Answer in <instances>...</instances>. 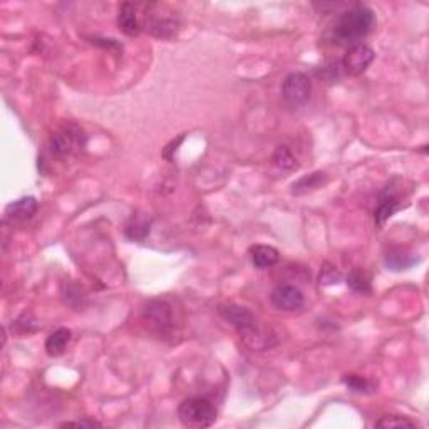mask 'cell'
Wrapping results in <instances>:
<instances>
[{
	"instance_id": "6da1fadb",
	"label": "cell",
	"mask_w": 429,
	"mask_h": 429,
	"mask_svg": "<svg viewBox=\"0 0 429 429\" xmlns=\"http://www.w3.org/2000/svg\"><path fill=\"white\" fill-rule=\"evenodd\" d=\"M376 17L371 8L356 6L339 17L334 27V41L341 45H356L372 31Z\"/></svg>"
},
{
	"instance_id": "7a4b0ae2",
	"label": "cell",
	"mask_w": 429,
	"mask_h": 429,
	"mask_svg": "<svg viewBox=\"0 0 429 429\" xmlns=\"http://www.w3.org/2000/svg\"><path fill=\"white\" fill-rule=\"evenodd\" d=\"M141 24L151 36L158 39H173L181 29L180 15L163 3H148Z\"/></svg>"
},
{
	"instance_id": "3957f363",
	"label": "cell",
	"mask_w": 429,
	"mask_h": 429,
	"mask_svg": "<svg viewBox=\"0 0 429 429\" xmlns=\"http://www.w3.org/2000/svg\"><path fill=\"white\" fill-rule=\"evenodd\" d=\"M178 419L188 428H210L216 421V409L205 398H190L178 406Z\"/></svg>"
},
{
	"instance_id": "277c9868",
	"label": "cell",
	"mask_w": 429,
	"mask_h": 429,
	"mask_svg": "<svg viewBox=\"0 0 429 429\" xmlns=\"http://www.w3.org/2000/svg\"><path fill=\"white\" fill-rule=\"evenodd\" d=\"M50 144H52V151L57 156H69L74 151L80 150L86 144V136H84L83 129L74 122L69 125H64L61 129H57L56 133L50 138Z\"/></svg>"
},
{
	"instance_id": "5b68a950",
	"label": "cell",
	"mask_w": 429,
	"mask_h": 429,
	"mask_svg": "<svg viewBox=\"0 0 429 429\" xmlns=\"http://www.w3.org/2000/svg\"><path fill=\"white\" fill-rule=\"evenodd\" d=\"M312 84L304 72H292L282 84V96L292 108H302L309 103Z\"/></svg>"
},
{
	"instance_id": "8992f818",
	"label": "cell",
	"mask_w": 429,
	"mask_h": 429,
	"mask_svg": "<svg viewBox=\"0 0 429 429\" xmlns=\"http://www.w3.org/2000/svg\"><path fill=\"white\" fill-rule=\"evenodd\" d=\"M143 321L160 335H168L173 330L171 307L164 300H151L143 309Z\"/></svg>"
},
{
	"instance_id": "52a82bcc",
	"label": "cell",
	"mask_w": 429,
	"mask_h": 429,
	"mask_svg": "<svg viewBox=\"0 0 429 429\" xmlns=\"http://www.w3.org/2000/svg\"><path fill=\"white\" fill-rule=\"evenodd\" d=\"M374 61V50L366 44H356L347 49L342 59V67L347 74L360 76Z\"/></svg>"
},
{
	"instance_id": "ba28073f",
	"label": "cell",
	"mask_w": 429,
	"mask_h": 429,
	"mask_svg": "<svg viewBox=\"0 0 429 429\" xmlns=\"http://www.w3.org/2000/svg\"><path fill=\"white\" fill-rule=\"evenodd\" d=\"M270 300L274 307L279 310L292 312V310L300 309L304 305V294L295 286H277L272 290Z\"/></svg>"
},
{
	"instance_id": "9c48e42d",
	"label": "cell",
	"mask_w": 429,
	"mask_h": 429,
	"mask_svg": "<svg viewBox=\"0 0 429 429\" xmlns=\"http://www.w3.org/2000/svg\"><path fill=\"white\" fill-rule=\"evenodd\" d=\"M220 310V316H222L225 321L228 322V324H232L237 329V332L240 335H244L248 332L252 327L257 324V321H255L253 314L250 312L248 309L241 307V305H222Z\"/></svg>"
},
{
	"instance_id": "30bf717a",
	"label": "cell",
	"mask_w": 429,
	"mask_h": 429,
	"mask_svg": "<svg viewBox=\"0 0 429 429\" xmlns=\"http://www.w3.org/2000/svg\"><path fill=\"white\" fill-rule=\"evenodd\" d=\"M399 195L394 191L393 186H386L384 191L381 193L379 203H377L376 211H374V220H376L377 227H382L396 211L401 208V202H399Z\"/></svg>"
},
{
	"instance_id": "8fae6325",
	"label": "cell",
	"mask_w": 429,
	"mask_h": 429,
	"mask_svg": "<svg viewBox=\"0 0 429 429\" xmlns=\"http://www.w3.org/2000/svg\"><path fill=\"white\" fill-rule=\"evenodd\" d=\"M139 6L138 3L125 2L120 7V15H118V25L126 36L134 37L143 31V20L139 19Z\"/></svg>"
},
{
	"instance_id": "7c38bea8",
	"label": "cell",
	"mask_w": 429,
	"mask_h": 429,
	"mask_svg": "<svg viewBox=\"0 0 429 429\" xmlns=\"http://www.w3.org/2000/svg\"><path fill=\"white\" fill-rule=\"evenodd\" d=\"M37 208H39V203H37L36 198L24 197L8 203L6 208V215L8 220H17V222H20V220L32 218V216L36 215Z\"/></svg>"
},
{
	"instance_id": "4fadbf2b",
	"label": "cell",
	"mask_w": 429,
	"mask_h": 429,
	"mask_svg": "<svg viewBox=\"0 0 429 429\" xmlns=\"http://www.w3.org/2000/svg\"><path fill=\"white\" fill-rule=\"evenodd\" d=\"M384 262H386V267H388L389 270L401 272V270H407L413 265H416V263H418V257H416L413 252H409V250L398 248L386 255Z\"/></svg>"
},
{
	"instance_id": "5bb4252c",
	"label": "cell",
	"mask_w": 429,
	"mask_h": 429,
	"mask_svg": "<svg viewBox=\"0 0 429 429\" xmlns=\"http://www.w3.org/2000/svg\"><path fill=\"white\" fill-rule=\"evenodd\" d=\"M71 342V330L67 327H59L57 330H54L49 335L48 341H45V352L50 358H57V356L64 354V351L67 349V344Z\"/></svg>"
},
{
	"instance_id": "9a60e30c",
	"label": "cell",
	"mask_w": 429,
	"mask_h": 429,
	"mask_svg": "<svg viewBox=\"0 0 429 429\" xmlns=\"http://www.w3.org/2000/svg\"><path fill=\"white\" fill-rule=\"evenodd\" d=\"M252 262L257 269H269L279 262V250L270 245H255L250 250Z\"/></svg>"
},
{
	"instance_id": "2e32d148",
	"label": "cell",
	"mask_w": 429,
	"mask_h": 429,
	"mask_svg": "<svg viewBox=\"0 0 429 429\" xmlns=\"http://www.w3.org/2000/svg\"><path fill=\"white\" fill-rule=\"evenodd\" d=\"M327 175L324 171H314L307 176H302L292 185V193L294 195H305L309 191L318 190L322 185H325Z\"/></svg>"
},
{
	"instance_id": "e0dca14e",
	"label": "cell",
	"mask_w": 429,
	"mask_h": 429,
	"mask_svg": "<svg viewBox=\"0 0 429 429\" xmlns=\"http://www.w3.org/2000/svg\"><path fill=\"white\" fill-rule=\"evenodd\" d=\"M150 227H151L150 220L134 215L133 218H131V222L126 225V237L129 240L143 241L148 235H150Z\"/></svg>"
},
{
	"instance_id": "ac0fdd59",
	"label": "cell",
	"mask_w": 429,
	"mask_h": 429,
	"mask_svg": "<svg viewBox=\"0 0 429 429\" xmlns=\"http://www.w3.org/2000/svg\"><path fill=\"white\" fill-rule=\"evenodd\" d=\"M272 161H274L275 167L283 173H292L295 171V169H299V163H297L295 156L292 155V151L288 150L287 146H279L277 150H275L274 156H272Z\"/></svg>"
},
{
	"instance_id": "d6986e66",
	"label": "cell",
	"mask_w": 429,
	"mask_h": 429,
	"mask_svg": "<svg viewBox=\"0 0 429 429\" xmlns=\"http://www.w3.org/2000/svg\"><path fill=\"white\" fill-rule=\"evenodd\" d=\"M347 286H349L352 290L358 292V294H371L372 287H371V279L364 270L360 269H352L351 274L347 275Z\"/></svg>"
},
{
	"instance_id": "ffe728a7",
	"label": "cell",
	"mask_w": 429,
	"mask_h": 429,
	"mask_svg": "<svg viewBox=\"0 0 429 429\" xmlns=\"http://www.w3.org/2000/svg\"><path fill=\"white\" fill-rule=\"evenodd\" d=\"M344 384H346L351 391H354V393L367 394L374 391V384H371L367 379H364V377L356 376V374H351V376L344 377Z\"/></svg>"
},
{
	"instance_id": "44dd1931",
	"label": "cell",
	"mask_w": 429,
	"mask_h": 429,
	"mask_svg": "<svg viewBox=\"0 0 429 429\" xmlns=\"http://www.w3.org/2000/svg\"><path fill=\"white\" fill-rule=\"evenodd\" d=\"M377 428H416L418 424L402 416H384L376 423Z\"/></svg>"
},
{
	"instance_id": "7402d4cb",
	"label": "cell",
	"mask_w": 429,
	"mask_h": 429,
	"mask_svg": "<svg viewBox=\"0 0 429 429\" xmlns=\"http://www.w3.org/2000/svg\"><path fill=\"white\" fill-rule=\"evenodd\" d=\"M342 280L341 272H339L335 267L330 265V263H325L321 270V277H318V282L321 286H335Z\"/></svg>"
},
{
	"instance_id": "603a6c76",
	"label": "cell",
	"mask_w": 429,
	"mask_h": 429,
	"mask_svg": "<svg viewBox=\"0 0 429 429\" xmlns=\"http://www.w3.org/2000/svg\"><path fill=\"white\" fill-rule=\"evenodd\" d=\"M103 424L94 421V419H83V421H67L62 423L61 428H101Z\"/></svg>"
}]
</instances>
